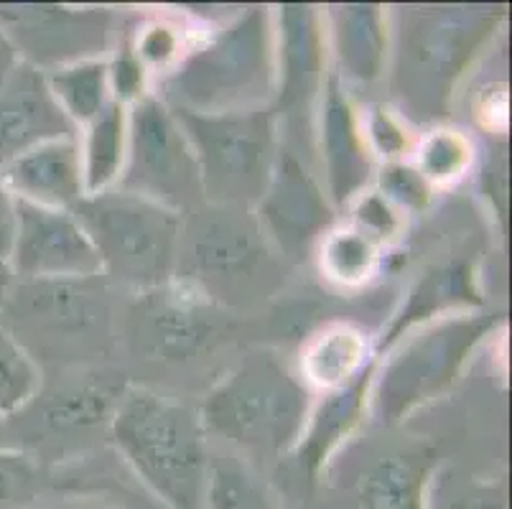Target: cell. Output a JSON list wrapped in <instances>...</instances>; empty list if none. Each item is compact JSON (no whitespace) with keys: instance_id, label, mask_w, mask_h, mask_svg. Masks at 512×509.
Masks as SVG:
<instances>
[{"instance_id":"3","label":"cell","mask_w":512,"mask_h":509,"mask_svg":"<svg viewBox=\"0 0 512 509\" xmlns=\"http://www.w3.org/2000/svg\"><path fill=\"white\" fill-rule=\"evenodd\" d=\"M113 441L148 489L171 509H202L209 461L197 413L148 390H128L110 420Z\"/></svg>"},{"instance_id":"5","label":"cell","mask_w":512,"mask_h":509,"mask_svg":"<svg viewBox=\"0 0 512 509\" xmlns=\"http://www.w3.org/2000/svg\"><path fill=\"white\" fill-rule=\"evenodd\" d=\"M171 112L197 158L204 202L248 212L258 207L281 151L276 110L265 105L217 115L181 107Z\"/></svg>"},{"instance_id":"31","label":"cell","mask_w":512,"mask_h":509,"mask_svg":"<svg viewBox=\"0 0 512 509\" xmlns=\"http://www.w3.org/2000/svg\"><path fill=\"white\" fill-rule=\"evenodd\" d=\"M377 184H380L377 194L383 196L385 202H395L400 207L413 209V212L426 209L428 199H431V184L426 181V176L418 168L400 161L385 163L380 176H377Z\"/></svg>"},{"instance_id":"28","label":"cell","mask_w":512,"mask_h":509,"mask_svg":"<svg viewBox=\"0 0 512 509\" xmlns=\"http://www.w3.org/2000/svg\"><path fill=\"white\" fill-rule=\"evenodd\" d=\"M375 245L360 235V232H337L324 242L321 263L334 280L342 283H360L375 268Z\"/></svg>"},{"instance_id":"35","label":"cell","mask_w":512,"mask_h":509,"mask_svg":"<svg viewBox=\"0 0 512 509\" xmlns=\"http://www.w3.org/2000/svg\"><path fill=\"white\" fill-rule=\"evenodd\" d=\"M367 135H370L372 146L385 158H398L408 148V138L403 128L383 107H372L370 118H367Z\"/></svg>"},{"instance_id":"29","label":"cell","mask_w":512,"mask_h":509,"mask_svg":"<svg viewBox=\"0 0 512 509\" xmlns=\"http://www.w3.org/2000/svg\"><path fill=\"white\" fill-rule=\"evenodd\" d=\"M44 476L29 456L0 451V509H26L39 499Z\"/></svg>"},{"instance_id":"2","label":"cell","mask_w":512,"mask_h":509,"mask_svg":"<svg viewBox=\"0 0 512 509\" xmlns=\"http://www.w3.org/2000/svg\"><path fill=\"white\" fill-rule=\"evenodd\" d=\"M276 95V26L268 8L237 13L220 34L189 51L164 79L169 107L240 112L265 107Z\"/></svg>"},{"instance_id":"13","label":"cell","mask_w":512,"mask_h":509,"mask_svg":"<svg viewBox=\"0 0 512 509\" xmlns=\"http://www.w3.org/2000/svg\"><path fill=\"white\" fill-rule=\"evenodd\" d=\"M324 31L311 6H281L276 28V95L271 107L278 118L311 112L324 90Z\"/></svg>"},{"instance_id":"15","label":"cell","mask_w":512,"mask_h":509,"mask_svg":"<svg viewBox=\"0 0 512 509\" xmlns=\"http://www.w3.org/2000/svg\"><path fill=\"white\" fill-rule=\"evenodd\" d=\"M321 158L332 207L355 202L370 181L372 161L344 82L334 72L327 74L321 90Z\"/></svg>"},{"instance_id":"6","label":"cell","mask_w":512,"mask_h":509,"mask_svg":"<svg viewBox=\"0 0 512 509\" xmlns=\"http://www.w3.org/2000/svg\"><path fill=\"white\" fill-rule=\"evenodd\" d=\"M306 413L304 382L271 354H250L209 392L202 423L245 448L281 454L299 443Z\"/></svg>"},{"instance_id":"27","label":"cell","mask_w":512,"mask_h":509,"mask_svg":"<svg viewBox=\"0 0 512 509\" xmlns=\"http://www.w3.org/2000/svg\"><path fill=\"white\" fill-rule=\"evenodd\" d=\"M209 509H276L255 476L237 464H212L207 479Z\"/></svg>"},{"instance_id":"37","label":"cell","mask_w":512,"mask_h":509,"mask_svg":"<svg viewBox=\"0 0 512 509\" xmlns=\"http://www.w3.org/2000/svg\"><path fill=\"white\" fill-rule=\"evenodd\" d=\"M13 240H16V199L0 184V258H11Z\"/></svg>"},{"instance_id":"21","label":"cell","mask_w":512,"mask_h":509,"mask_svg":"<svg viewBox=\"0 0 512 509\" xmlns=\"http://www.w3.org/2000/svg\"><path fill=\"white\" fill-rule=\"evenodd\" d=\"M436 454L431 448H411L383 456L360 482L362 509H426V484Z\"/></svg>"},{"instance_id":"22","label":"cell","mask_w":512,"mask_h":509,"mask_svg":"<svg viewBox=\"0 0 512 509\" xmlns=\"http://www.w3.org/2000/svg\"><path fill=\"white\" fill-rule=\"evenodd\" d=\"M85 156H82V174H85V196L107 191L120 179L125 161V140H128V112L120 102L110 100L102 112L87 125Z\"/></svg>"},{"instance_id":"24","label":"cell","mask_w":512,"mask_h":509,"mask_svg":"<svg viewBox=\"0 0 512 509\" xmlns=\"http://www.w3.org/2000/svg\"><path fill=\"white\" fill-rule=\"evenodd\" d=\"M49 87L67 112L74 125H90L102 112V107L113 100L110 97V79H107L105 59L79 62L72 67L44 72Z\"/></svg>"},{"instance_id":"36","label":"cell","mask_w":512,"mask_h":509,"mask_svg":"<svg viewBox=\"0 0 512 509\" xmlns=\"http://www.w3.org/2000/svg\"><path fill=\"white\" fill-rule=\"evenodd\" d=\"M59 509H166L161 502H153V499H138V497H125V494H87V497H79L67 502Z\"/></svg>"},{"instance_id":"38","label":"cell","mask_w":512,"mask_h":509,"mask_svg":"<svg viewBox=\"0 0 512 509\" xmlns=\"http://www.w3.org/2000/svg\"><path fill=\"white\" fill-rule=\"evenodd\" d=\"M21 64V56H18V51L13 49L11 39L6 36V31L0 28V87L8 82V77H11L13 72H16V67Z\"/></svg>"},{"instance_id":"20","label":"cell","mask_w":512,"mask_h":509,"mask_svg":"<svg viewBox=\"0 0 512 509\" xmlns=\"http://www.w3.org/2000/svg\"><path fill=\"white\" fill-rule=\"evenodd\" d=\"M484 298L479 296L474 283V268L467 260H449L436 265L418 278L416 286L408 293L406 306L400 308L393 324L385 331L380 352H388L395 342L403 339L408 329L423 321L436 319L439 314L456 306H482Z\"/></svg>"},{"instance_id":"11","label":"cell","mask_w":512,"mask_h":509,"mask_svg":"<svg viewBox=\"0 0 512 509\" xmlns=\"http://www.w3.org/2000/svg\"><path fill=\"white\" fill-rule=\"evenodd\" d=\"M8 263L16 283L95 278L102 273L95 247L69 209L39 207L23 199H16V240Z\"/></svg>"},{"instance_id":"14","label":"cell","mask_w":512,"mask_h":509,"mask_svg":"<svg viewBox=\"0 0 512 509\" xmlns=\"http://www.w3.org/2000/svg\"><path fill=\"white\" fill-rule=\"evenodd\" d=\"M49 140H77V125L57 102L46 74L21 62L0 87V168Z\"/></svg>"},{"instance_id":"16","label":"cell","mask_w":512,"mask_h":509,"mask_svg":"<svg viewBox=\"0 0 512 509\" xmlns=\"http://www.w3.org/2000/svg\"><path fill=\"white\" fill-rule=\"evenodd\" d=\"M194 296L171 293L169 286L156 288L141 311L133 314L138 324L133 339L151 357L164 362H184L207 349L217 326Z\"/></svg>"},{"instance_id":"8","label":"cell","mask_w":512,"mask_h":509,"mask_svg":"<svg viewBox=\"0 0 512 509\" xmlns=\"http://www.w3.org/2000/svg\"><path fill=\"white\" fill-rule=\"evenodd\" d=\"M502 319V314L451 316L413 336L372 380L377 418L393 426L413 408L439 398L459 380L474 347Z\"/></svg>"},{"instance_id":"12","label":"cell","mask_w":512,"mask_h":509,"mask_svg":"<svg viewBox=\"0 0 512 509\" xmlns=\"http://www.w3.org/2000/svg\"><path fill=\"white\" fill-rule=\"evenodd\" d=\"M255 219L265 237L278 247L288 260H306L311 247L332 227L334 207L319 181L293 151L281 146Z\"/></svg>"},{"instance_id":"19","label":"cell","mask_w":512,"mask_h":509,"mask_svg":"<svg viewBox=\"0 0 512 509\" xmlns=\"http://www.w3.org/2000/svg\"><path fill=\"white\" fill-rule=\"evenodd\" d=\"M337 77L372 84L388 64V26L380 6H332L327 13Z\"/></svg>"},{"instance_id":"10","label":"cell","mask_w":512,"mask_h":509,"mask_svg":"<svg viewBox=\"0 0 512 509\" xmlns=\"http://www.w3.org/2000/svg\"><path fill=\"white\" fill-rule=\"evenodd\" d=\"M0 28L23 64L54 72L100 59L118 36V16L107 8L0 3Z\"/></svg>"},{"instance_id":"32","label":"cell","mask_w":512,"mask_h":509,"mask_svg":"<svg viewBox=\"0 0 512 509\" xmlns=\"http://www.w3.org/2000/svg\"><path fill=\"white\" fill-rule=\"evenodd\" d=\"M469 161L467 140L456 133H434L423 143L421 171L426 181L454 179L464 171Z\"/></svg>"},{"instance_id":"26","label":"cell","mask_w":512,"mask_h":509,"mask_svg":"<svg viewBox=\"0 0 512 509\" xmlns=\"http://www.w3.org/2000/svg\"><path fill=\"white\" fill-rule=\"evenodd\" d=\"M41 375L31 354L0 326V418L18 413L39 395Z\"/></svg>"},{"instance_id":"9","label":"cell","mask_w":512,"mask_h":509,"mask_svg":"<svg viewBox=\"0 0 512 509\" xmlns=\"http://www.w3.org/2000/svg\"><path fill=\"white\" fill-rule=\"evenodd\" d=\"M118 189L151 199L181 217L204 204L197 158L161 97L146 95L130 105Z\"/></svg>"},{"instance_id":"18","label":"cell","mask_w":512,"mask_h":509,"mask_svg":"<svg viewBox=\"0 0 512 509\" xmlns=\"http://www.w3.org/2000/svg\"><path fill=\"white\" fill-rule=\"evenodd\" d=\"M375 367L377 357L367 359V364L355 377H349L339 387H332L327 398L321 400L319 408L311 415L309 426H304V436L296 443V456H299L301 471H306L309 482H314L319 476L329 454L357 426V420L365 413L372 380H375Z\"/></svg>"},{"instance_id":"1","label":"cell","mask_w":512,"mask_h":509,"mask_svg":"<svg viewBox=\"0 0 512 509\" xmlns=\"http://www.w3.org/2000/svg\"><path fill=\"white\" fill-rule=\"evenodd\" d=\"M505 21V8L406 6L395 13L390 95L416 125L449 115L456 84Z\"/></svg>"},{"instance_id":"4","label":"cell","mask_w":512,"mask_h":509,"mask_svg":"<svg viewBox=\"0 0 512 509\" xmlns=\"http://www.w3.org/2000/svg\"><path fill=\"white\" fill-rule=\"evenodd\" d=\"M69 212L95 247L102 273L146 291L174 280L184 230L181 214L120 189L82 196Z\"/></svg>"},{"instance_id":"30","label":"cell","mask_w":512,"mask_h":509,"mask_svg":"<svg viewBox=\"0 0 512 509\" xmlns=\"http://www.w3.org/2000/svg\"><path fill=\"white\" fill-rule=\"evenodd\" d=\"M107 79H110V90H113V100L120 105H133L143 92V79H146V67L136 54V36L133 28H125V34L120 36L118 51H115L113 62H107Z\"/></svg>"},{"instance_id":"34","label":"cell","mask_w":512,"mask_h":509,"mask_svg":"<svg viewBox=\"0 0 512 509\" xmlns=\"http://www.w3.org/2000/svg\"><path fill=\"white\" fill-rule=\"evenodd\" d=\"M179 51V36L169 26H151L146 31H138L136 54L143 67H166Z\"/></svg>"},{"instance_id":"25","label":"cell","mask_w":512,"mask_h":509,"mask_svg":"<svg viewBox=\"0 0 512 509\" xmlns=\"http://www.w3.org/2000/svg\"><path fill=\"white\" fill-rule=\"evenodd\" d=\"M365 352L367 344L360 331L352 329V326H339V329L324 331L311 344L304 359V370L311 382L332 390L365 367Z\"/></svg>"},{"instance_id":"17","label":"cell","mask_w":512,"mask_h":509,"mask_svg":"<svg viewBox=\"0 0 512 509\" xmlns=\"http://www.w3.org/2000/svg\"><path fill=\"white\" fill-rule=\"evenodd\" d=\"M0 184L16 199L49 209H72L85 196L77 140H49L0 168Z\"/></svg>"},{"instance_id":"39","label":"cell","mask_w":512,"mask_h":509,"mask_svg":"<svg viewBox=\"0 0 512 509\" xmlns=\"http://www.w3.org/2000/svg\"><path fill=\"white\" fill-rule=\"evenodd\" d=\"M13 288H16V275H13L11 263L6 258H0V311L6 308Z\"/></svg>"},{"instance_id":"7","label":"cell","mask_w":512,"mask_h":509,"mask_svg":"<svg viewBox=\"0 0 512 509\" xmlns=\"http://www.w3.org/2000/svg\"><path fill=\"white\" fill-rule=\"evenodd\" d=\"M212 207V204H209ZM194 219L181 230L179 265L207 298H242L263 288V275H273L271 240L248 209H194Z\"/></svg>"},{"instance_id":"23","label":"cell","mask_w":512,"mask_h":509,"mask_svg":"<svg viewBox=\"0 0 512 509\" xmlns=\"http://www.w3.org/2000/svg\"><path fill=\"white\" fill-rule=\"evenodd\" d=\"M118 403L115 392L102 385H69L49 395L41 408V420L49 431L72 436L110 423Z\"/></svg>"},{"instance_id":"33","label":"cell","mask_w":512,"mask_h":509,"mask_svg":"<svg viewBox=\"0 0 512 509\" xmlns=\"http://www.w3.org/2000/svg\"><path fill=\"white\" fill-rule=\"evenodd\" d=\"M355 232H360L372 245L388 242L398 232L400 222L395 217L390 202H385L380 194H360L355 207Z\"/></svg>"}]
</instances>
